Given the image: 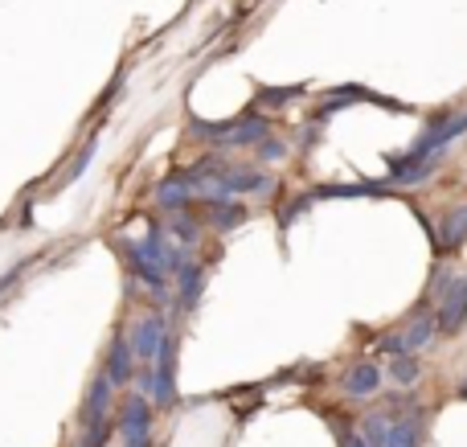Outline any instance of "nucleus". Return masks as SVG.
<instances>
[{
  "instance_id": "obj_7",
  "label": "nucleus",
  "mask_w": 467,
  "mask_h": 447,
  "mask_svg": "<svg viewBox=\"0 0 467 447\" xmlns=\"http://www.w3.org/2000/svg\"><path fill=\"white\" fill-rule=\"evenodd\" d=\"M164 317H144L136 325V333H131V353H136L144 366H152L156 361V353H161V345H164Z\"/></svg>"
},
{
  "instance_id": "obj_18",
  "label": "nucleus",
  "mask_w": 467,
  "mask_h": 447,
  "mask_svg": "<svg viewBox=\"0 0 467 447\" xmlns=\"http://www.w3.org/2000/svg\"><path fill=\"white\" fill-rule=\"evenodd\" d=\"M283 156H287V148H283L279 140H271V136H266L263 144H258V161H283Z\"/></svg>"
},
{
  "instance_id": "obj_1",
  "label": "nucleus",
  "mask_w": 467,
  "mask_h": 447,
  "mask_svg": "<svg viewBox=\"0 0 467 447\" xmlns=\"http://www.w3.org/2000/svg\"><path fill=\"white\" fill-rule=\"evenodd\" d=\"M123 251H128V263H131V271H136V279H144L152 292L169 287V246L161 243V234L136 238V243H128Z\"/></svg>"
},
{
  "instance_id": "obj_10",
  "label": "nucleus",
  "mask_w": 467,
  "mask_h": 447,
  "mask_svg": "<svg viewBox=\"0 0 467 447\" xmlns=\"http://www.w3.org/2000/svg\"><path fill=\"white\" fill-rule=\"evenodd\" d=\"M340 386H345V394H353V399L378 394L381 390V369L373 366V361H361V366H353L345 378H340Z\"/></svg>"
},
{
  "instance_id": "obj_11",
  "label": "nucleus",
  "mask_w": 467,
  "mask_h": 447,
  "mask_svg": "<svg viewBox=\"0 0 467 447\" xmlns=\"http://www.w3.org/2000/svg\"><path fill=\"white\" fill-rule=\"evenodd\" d=\"M439 169V156H431V161H414V156H402V161H394V185H419V181H427L431 172Z\"/></svg>"
},
{
  "instance_id": "obj_17",
  "label": "nucleus",
  "mask_w": 467,
  "mask_h": 447,
  "mask_svg": "<svg viewBox=\"0 0 467 447\" xmlns=\"http://www.w3.org/2000/svg\"><path fill=\"white\" fill-rule=\"evenodd\" d=\"M361 440H365V447H389V419L369 415L361 427Z\"/></svg>"
},
{
  "instance_id": "obj_12",
  "label": "nucleus",
  "mask_w": 467,
  "mask_h": 447,
  "mask_svg": "<svg viewBox=\"0 0 467 447\" xmlns=\"http://www.w3.org/2000/svg\"><path fill=\"white\" fill-rule=\"evenodd\" d=\"M156 197H161V205H169L172 213H181L189 205V197H193V185H189V177H169V181H161Z\"/></svg>"
},
{
  "instance_id": "obj_20",
  "label": "nucleus",
  "mask_w": 467,
  "mask_h": 447,
  "mask_svg": "<svg viewBox=\"0 0 467 447\" xmlns=\"http://www.w3.org/2000/svg\"><path fill=\"white\" fill-rule=\"evenodd\" d=\"M90 156H95V144H87V148H82V156L70 164V181H74V177H82V169H87V164H90Z\"/></svg>"
},
{
  "instance_id": "obj_6",
  "label": "nucleus",
  "mask_w": 467,
  "mask_h": 447,
  "mask_svg": "<svg viewBox=\"0 0 467 447\" xmlns=\"http://www.w3.org/2000/svg\"><path fill=\"white\" fill-rule=\"evenodd\" d=\"M103 378H107L111 386L136 382V353H131V341H128V337H115V341H111V349H107Z\"/></svg>"
},
{
  "instance_id": "obj_22",
  "label": "nucleus",
  "mask_w": 467,
  "mask_h": 447,
  "mask_svg": "<svg viewBox=\"0 0 467 447\" xmlns=\"http://www.w3.org/2000/svg\"><path fill=\"white\" fill-rule=\"evenodd\" d=\"M460 399H467V378H463V382H460Z\"/></svg>"
},
{
  "instance_id": "obj_16",
  "label": "nucleus",
  "mask_w": 467,
  "mask_h": 447,
  "mask_svg": "<svg viewBox=\"0 0 467 447\" xmlns=\"http://www.w3.org/2000/svg\"><path fill=\"white\" fill-rule=\"evenodd\" d=\"M419 374H422V366H419L414 353H406V358H389V378H394L398 386H414Z\"/></svg>"
},
{
  "instance_id": "obj_9",
  "label": "nucleus",
  "mask_w": 467,
  "mask_h": 447,
  "mask_svg": "<svg viewBox=\"0 0 467 447\" xmlns=\"http://www.w3.org/2000/svg\"><path fill=\"white\" fill-rule=\"evenodd\" d=\"M202 287H205V271L197 267V263H185V267L177 271V304H181V312H193L197 308Z\"/></svg>"
},
{
  "instance_id": "obj_4",
  "label": "nucleus",
  "mask_w": 467,
  "mask_h": 447,
  "mask_svg": "<svg viewBox=\"0 0 467 447\" xmlns=\"http://www.w3.org/2000/svg\"><path fill=\"white\" fill-rule=\"evenodd\" d=\"M111 402H115V386L107 382L103 374H95L87 382V394H82V407H78V427H99L111 419Z\"/></svg>"
},
{
  "instance_id": "obj_21",
  "label": "nucleus",
  "mask_w": 467,
  "mask_h": 447,
  "mask_svg": "<svg viewBox=\"0 0 467 447\" xmlns=\"http://www.w3.org/2000/svg\"><path fill=\"white\" fill-rule=\"evenodd\" d=\"M337 431H340V447H365L361 431H348V427H337Z\"/></svg>"
},
{
  "instance_id": "obj_19",
  "label": "nucleus",
  "mask_w": 467,
  "mask_h": 447,
  "mask_svg": "<svg viewBox=\"0 0 467 447\" xmlns=\"http://www.w3.org/2000/svg\"><path fill=\"white\" fill-rule=\"evenodd\" d=\"M381 349H386L389 358H406V353H410V349H406V337L402 333H398V337H381Z\"/></svg>"
},
{
  "instance_id": "obj_3",
  "label": "nucleus",
  "mask_w": 467,
  "mask_h": 447,
  "mask_svg": "<svg viewBox=\"0 0 467 447\" xmlns=\"http://www.w3.org/2000/svg\"><path fill=\"white\" fill-rule=\"evenodd\" d=\"M177 361H181V337L164 333V345L156 353L152 369H156V402L161 407H172L177 402Z\"/></svg>"
},
{
  "instance_id": "obj_8",
  "label": "nucleus",
  "mask_w": 467,
  "mask_h": 447,
  "mask_svg": "<svg viewBox=\"0 0 467 447\" xmlns=\"http://www.w3.org/2000/svg\"><path fill=\"white\" fill-rule=\"evenodd\" d=\"M389 447H422V411H398L389 423Z\"/></svg>"
},
{
  "instance_id": "obj_2",
  "label": "nucleus",
  "mask_w": 467,
  "mask_h": 447,
  "mask_svg": "<svg viewBox=\"0 0 467 447\" xmlns=\"http://www.w3.org/2000/svg\"><path fill=\"white\" fill-rule=\"evenodd\" d=\"M115 435L123 447H152V402L144 394H128L115 415Z\"/></svg>"
},
{
  "instance_id": "obj_15",
  "label": "nucleus",
  "mask_w": 467,
  "mask_h": 447,
  "mask_svg": "<svg viewBox=\"0 0 467 447\" xmlns=\"http://www.w3.org/2000/svg\"><path fill=\"white\" fill-rule=\"evenodd\" d=\"M210 222L218 230H234V226H242V222H246V210H242V205H234V202H210Z\"/></svg>"
},
{
  "instance_id": "obj_13",
  "label": "nucleus",
  "mask_w": 467,
  "mask_h": 447,
  "mask_svg": "<svg viewBox=\"0 0 467 447\" xmlns=\"http://www.w3.org/2000/svg\"><path fill=\"white\" fill-rule=\"evenodd\" d=\"M439 238H443L447 251H455V246H463V243H467V205H455V210H447Z\"/></svg>"
},
{
  "instance_id": "obj_5",
  "label": "nucleus",
  "mask_w": 467,
  "mask_h": 447,
  "mask_svg": "<svg viewBox=\"0 0 467 447\" xmlns=\"http://www.w3.org/2000/svg\"><path fill=\"white\" fill-rule=\"evenodd\" d=\"M435 325L443 337L463 333V325H467V279H451V284H447L443 304L435 308Z\"/></svg>"
},
{
  "instance_id": "obj_14",
  "label": "nucleus",
  "mask_w": 467,
  "mask_h": 447,
  "mask_svg": "<svg viewBox=\"0 0 467 447\" xmlns=\"http://www.w3.org/2000/svg\"><path fill=\"white\" fill-rule=\"evenodd\" d=\"M406 349H427V345H435V337H439V325H435V317H427V312H422L419 320H414L410 328H406Z\"/></svg>"
}]
</instances>
